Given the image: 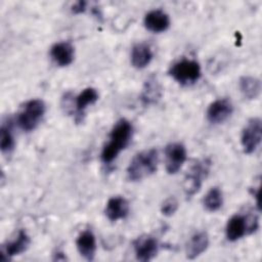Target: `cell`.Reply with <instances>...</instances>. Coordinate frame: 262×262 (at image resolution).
Returning <instances> with one entry per match:
<instances>
[{"instance_id":"obj_1","label":"cell","mask_w":262,"mask_h":262,"mask_svg":"<svg viewBox=\"0 0 262 262\" xmlns=\"http://www.w3.org/2000/svg\"><path fill=\"white\" fill-rule=\"evenodd\" d=\"M133 127L126 119L119 120L111 130L108 141L101 151V161L104 164L112 163L118 155L129 144L132 137Z\"/></svg>"},{"instance_id":"obj_2","label":"cell","mask_w":262,"mask_h":262,"mask_svg":"<svg viewBox=\"0 0 262 262\" xmlns=\"http://www.w3.org/2000/svg\"><path fill=\"white\" fill-rule=\"evenodd\" d=\"M159 154L156 148H149L136 154L127 168V178L130 181H139L157 171Z\"/></svg>"},{"instance_id":"obj_3","label":"cell","mask_w":262,"mask_h":262,"mask_svg":"<svg viewBox=\"0 0 262 262\" xmlns=\"http://www.w3.org/2000/svg\"><path fill=\"white\" fill-rule=\"evenodd\" d=\"M45 103L41 99H30L24 103L17 114V124L24 131L34 130L45 114Z\"/></svg>"},{"instance_id":"obj_4","label":"cell","mask_w":262,"mask_h":262,"mask_svg":"<svg viewBox=\"0 0 262 262\" xmlns=\"http://www.w3.org/2000/svg\"><path fill=\"white\" fill-rule=\"evenodd\" d=\"M258 228V218L254 214H235L227 222L225 233L230 242H235Z\"/></svg>"},{"instance_id":"obj_5","label":"cell","mask_w":262,"mask_h":262,"mask_svg":"<svg viewBox=\"0 0 262 262\" xmlns=\"http://www.w3.org/2000/svg\"><path fill=\"white\" fill-rule=\"evenodd\" d=\"M169 75L181 85H191L201 78V66L196 60L182 58L170 67Z\"/></svg>"},{"instance_id":"obj_6","label":"cell","mask_w":262,"mask_h":262,"mask_svg":"<svg viewBox=\"0 0 262 262\" xmlns=\"http://www.w3.org/2000/svg\"><path fill=\"white\" fill-rule=\"evenodd\" d=\"M210 166L209 159L198 160L192 164L183 180V189L187 196H192L200 190L204 178L209 174Z\"/></svg>"},{"instance_id":"obj_7","label":"cell","mask_w":262,"mask_h":262,"mask_svg":"<svg viewBox=\"0 0 262 262\" xmlns=\"http://www.w3.org/2000/svg\"><path fill=\"white\" fill-rule=\"evenodd\" d=\"M262 138V123L259 118H252L244 127L241 136L242 146L246 154H252L259 146Z\"/></svg>"},{"instance_id":"obj_8","label":"cell","mask_w":262,"mask_h":262,"mask_svg":"<svg viewBox=\"0 0 262 262\" xmlns=\"http://www.w3.org/2000/svg\"><path fill=\"white\" fill-rule=\"evenodd\" d=\"M166 170L169 174L177 173L186 160V148L182 143L173 142L165 148Z\"/></svg>"},{"instance_id":"obj_9","label":"cell","mask_w":262,"mask_h":262,"mask_svg":"<svg viewBox=\"0 0 262 262\" xmlns=\"http://www.w3.org/2000/svg\"><path fill=\"white\" fill-rule=\"evenodd\" d=\"M133 248L136 259L142 262L151 260L159 252L158 241L150 235L138 236L133 242Z\"/></svg>"},{"instance_id":"obj_10","label":"cell","mask_w":262,"mask_h":262,"mask_svg":"<svg viewBox=\"0 0 262 262\" xmlns=\"http://www.w3.org/2000/svg\"><path fill=\"white\" fill-rule=\"evenodd\" d=\"M233 112V105L227 98H219L213 101L207 110V119L212 124H220L226 121Z\"/></svg>"},{"instance_id":"obj_11","label":"cell","mask_w":262,"mask_h":262,"mask_svg":"<svg viewBox=\"0 0 262 262\" xmlns=\"http://www.w3.org/2000/svg\"><path fill=\"white\" fill-rule=\"evenodd\" d=\"M30 242V236L26 230L20 229L14 239L2 246L1 260H9L11 257L24 253L29 248Z\"/></svg>"},{"instance_id":"obj_12","label":"cell","mask_w":262,"mask_h":262,"mask_svg":"<svg viewBox=\"0 0 262 262\" xmlns=\"http://www.w3.org/2000/svg\"><path fill=\"white\" fill-rule=\"evenodd\" d=\"M143 24L148 31L154 33H162L170 27V17L164 10L154 9L145 14Z\"/></svg>"},{"instance_id":"obj_13","label":"cell","mask_w":262,"mask_h":262,"mask_svg":"<svg viewBox=\"0 0 262 262\" xmlns=\"http://www.w3.org/2000/svg\"><path fill=\"white\" fill-rule=\"evenodd\" d=\"M50 56L52 60L59 67H67L74 60L75 49L71 42H57L50 48Z\"/></svg>"},{"instance_id":"obj_14","label":"cell","mask_w":262,"mask_h":262,"mask_svg":"<svg viewBox=\"0 0 262 262\" xmlns=\"http://www.w3.org/2000/svg\"><path fill=\"white\" fill-rule=\"evenodd\" d=\"M104 213L111 221L124 219L129 213V203L123 196H113L107 201Z\"/></svg>"},{"instance_id":"obj_15","label":"cell","mask_w":262,"mask_h":262,"mask_svg":"<svg viewBox=\"0 0 262 262\" xmlns=\"http://www.w3.org/2000/svg\"><path fill=\"white\" fill-rule=\"evenodd\" d=\"M76 246L78 252L86 260L92 261L96 252V239L95 235L90 229L83 230L76 239Z\"/></svg>"},{"instance_id":"obj_16","label":"cell","mask_w":262,"mask_h":262,"mask_svg":"<svg viewBox=\"0 0 262 262\" xmlns=\"http://www.w3.org/2000/svg\"><path fill=\"white\" fill-rule=\"evenodd\" d=\"M152 56V49L147 43H137L132 47L131 63L136 69H144L149 64Z\"/></svg>"},{"instance_id":"obj_17","label":"cell","mask_w":262,"mask_h":262,"mask_svg":"<svg viewBox=\"0 0 262 262\" xmlns=\"http://www.w3.org/2000/svg\"><path fill=\"white\" fill-rule=\"evenodd\" d=\"M209 246V236L205 231H198L192 234L186 246V257L194 259L204 253Z\"/></svg>"},{"instance_id":"obj_18","label":"cell","mask_w":262,"mask_h":262,"mask_svg":"<svg viewBox=\"0 0 262 262\" xmlns=\"http://www.w3.org/2000/svg\"><path fill=\"white\" fill-rule=\"evenodd\" d=\"M162 96V88L156 77H150L146 80L142 93L141 101L144 104L156 103Z\"/></svg>"},{"instance_id":"obj_19","label":"cell","mask_w":262,"mask_h":262,"mask_svg":"<svg viewBox=\"0 0 262 262\" xmlns=\"http://www.w3.org/2000/svg\"><path fill=\"white\" fill-rule=\"evenodd\" d=\"M239 89L246 98L256 99L261 92V82L255 77L244 76L239 79Z\"/></svg>"},{"instance_id":"obj_20","label":"cell","mask_w":262,"mask_h":262,"mask_svg":"<svg viewBox=\"0 0 262 262\" xmlns=\"http://www.w3.org/2000/svg\"><path fill=\"white\" fill-rule=\"evenodd\" d=\"M97 99H98V93H97L96 89H94L92 87L85 88L76 97L75 103H76L77 113H79V114L83 113L88 105L93 104L94 102L97 101Z\"/></svg>"},{"instance_id":"obj_21","label":"cell","mask_w":262,"mask_h":262,"mask_svg":"<svg viewBox=\"0 0 262 262\" xmlns=\"http://www.w3.org/2000/svg\"><path fill=\"white\" fill-rule=\"evenodd\" d=\"M223 194L219 187H212L204 198V206L210 212H215L222 207Z\"/></svg>"},{"instance_id":"obj_22","label":"cell","mask_w":262,"mask_h":262,"mask_svg":"<svg viewBox=\"0 0 262 262\" xmlns=\"http://www.w3.org/2000/svg\"><path fill=\"white\" fill-rule=\"evenodd\" d=\"M0 148L3 154H9L14 148V137L10 124L3 123L0 128Z\"/></svg>"},{"instance_id":"obj_23","label":"cell","mask_w":262,"mask_h":262,"mask_svg":"<svg viewBox=\"0 0 262 262\" xmlns=\"http://www.w3.org/2000/svg\"><path fill=\"white\" fill-rule=\"evenodd\" d=\"M178 209V202L174 196H170L166 199L162 206H161V212L165 216H172Z\"/></svg>"},{"instance_id":"obj_24","label":"cell","mask_w":262,"mask_h":262,"mask_svg":"<svg viewBox=\"0 0 262 262\" xmlns=\"http://www.w3.org/2000/svg\"><path fill=\"white\" fill-rule=\"evenodd\" d=\"M86 2L85 1H78V2H76L73 6H72V11L74 12V13H81V12H83V11H85V9H86Z\"/></svg>"}]
</instances>
